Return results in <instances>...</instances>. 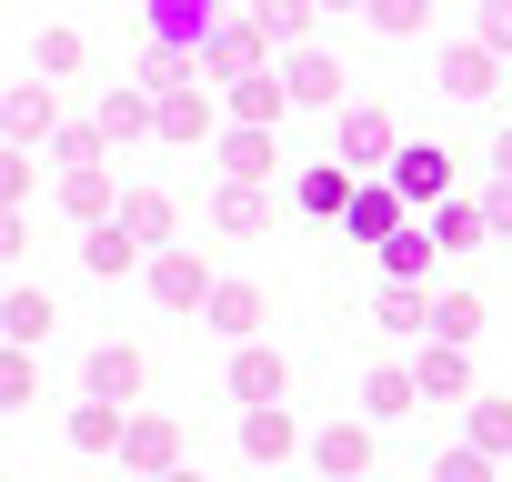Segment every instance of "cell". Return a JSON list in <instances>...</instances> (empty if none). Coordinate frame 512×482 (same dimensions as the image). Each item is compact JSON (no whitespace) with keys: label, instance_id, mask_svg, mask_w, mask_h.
<instances>
[{"label":"cell","instance_id":"1","mask_svg":"<svg viewBox=\"0 0 512 482\" xmlns=\"http://www.w3.org/2000/svg\"><path fill=\"white\" fill-rule=\"evenodd\" d=\"M342 241H402V191L392 181H362L352 211H342Z\"/></svg>","mask_w":512,"mask_h":482},{"label":"cell","instance_id":"2","mask_svg":"<svg viewBox=\"0 0 512 482\" xmlns=\"http://www.w3.org/2000/svg\"><path fill=\"white\" fill-rule=\"evenodd\" d=\"M151 31H161V51H201L211 41V0H151Z\"/></svg>","mask_w":512,"mask_h":482},{"label":"cell","instance_id":"3","mask_svg":"<svg viewBox=\"0 0 512 482\" xmlns=\"http://www.w3.org/2000/svg\"><path fill=\"white\" fill-rule=\"evenodd\" d=\"M442 181H452V161H442L432 141H412V151H392V191H402V201H432Z\"/></svg>","mask_w":512,"mask_h":482},{"label":"cell","instance_id":"4","mask_svg":"<svg viewBox=\"0 0 512 482\" xmlns=\"http://www.w3.org/2000/svg\"><path fill=\"white\" fill-rule=\"evenodd\" d=\"M342 161H352V171L392 161V121H382V111H342Z\"/></svg>","mask_w":512,"mask_h":482},{"label":"cell","instance_id":"5","mask_svg":"<svg viewBox=\"0 0 512 482\" xmlns=\"http://www.w3.org/2000/svg\"><path fill=\"white\" fill-rule=\"evenodd\" d=\"M131 392H141V352H121V342L91 352V402H131Z\"/></svg>","mask_w":512,"mask_h":482},{"label":"cell","instance_id":"6","mask_svg":"<svg viewBox=\"0 0 512 482\" xmlns=\"http://www.w3.org/2000/svg\"><path fill=\"white\" fill-rule=\"evenodd\" d=\"M211 332L251 342V332H262V292H241V282H221V292H211Z\"/></svg>","mask_w":512,"mask_h":482},{"label":"cell","instance_id":"7","mask_svg":"<svg viewBox=\"0 0 512 482\" xmlns=\"http://www.w3.org/2000/svg\"><path fill=\"white\" fill-rule=\"evenodd\" d=\"M352 191H362L352 171H302V211H312V221H342V211H352Z\"/></svg>","mask_w":512,"mask_h":482},{"label":"cell","instance_id":"8","mask_svg":"<svg viewBox=\"0 0 512 482\" xmlns=\"http://www.w3.org/2000/svg\"><path fill=\"white\" fill-rule=\"evenodd\" d=\"M241 452H251V462H282V452H292V412H272V402H262V412L241 422Z\"/></svg>","mask_w":512,"mask_h":482},{"label":"cell","instance_id":"9","mask_svg":"<svg viewBox=\"0 0 512 482\" xmlns=\"http://www.w3.org/2000/svg\"><path fill=\"white\" fill-rule=\"evenodd\" d=\"M282 81H292V101H332V91H342V71H332L322 51H292V71H282Z\"/></svg>","mask_w":512,"mask_h":482},{"label":"cell","instance_id":"10","mask_svg":"<svg viewBox=\"0 0 512 482\" xmlns=\"http://www.w3.org/2000/svg\"><path fill=\"white\" fill-rule=\"evenodd\" d=\"M231 382H241V402H251V412L282 402V362H272V352H241V372H231Z\"/></svg>","mask_w":512,"mask_h":482},{"label":"cell","instance_id":"11","mask_svg":"<svg viewBox=\"0 0 512 482\" xmlns=\"http://www.w3.org/2000/svg\"><path fill=\"white\" fill-rule=\"evenodd\" d=\"M51 292H11V342H51Z\"/></svg>","mask_w":512,"mask_h":482},{"label":"cell","instance_id":"12","mask_svg":"<svg viewBox=\"0 0 512 482\" xmlns=\"http://www.w3.org/2000/svg\"><path fill=\"white\" fill-rule=\"evenodd\" d=\"M221 171H231V181H262V171H272V141H262V131H231Z\"/></svg>","mask_w":512,"mask_h":482},{"label":"cell","instance_id":"13","mask_svg":"<svg viewBox=\"0 0 512 482\" xmlns=\"http://www.w3.org/2000/svg\"><path fill=\"white\" fill-rule=\"evenodd\" d=\"M412 382H422V392H432V402H452V392H462V382H472V372H462V352H452V342H442V352H432V362H422V372H412Z\"/></svg>","mask_w":512,"mask_h":482},{"label":"cell","instance_id":"14","mask_svg":"<svg viewBox=\"0 0 512 482\" xmlns=\"http://www.w3.org/2000/svg\"><path fill=\"white\" fill-rule=\"evenodd\" d=\"M121 432H131V422H121V412H111V402H91V412H81V422H71V442H81V452H111V442H121Z\"/></svg>","mask_w":512,"mask_h":482},{"label":"cell","instance_id":"15","mask_svg":"<svg viewBox=\"0 0 512 482\" xmlns=\"http://www.w3.org/2000/svg\"><path fill=\"white\" fill-rule=\"evenodd\" d=\"M121 442H131V462H151V472H181V462H171V422H131Z\"/></svg>","mask_w":512,"mask_h":482},{"label":"cell","instance_id":"16","mask_svg":"<svg viewBox=\"0 0 512 482\" xmlns=\"http://www.w3.org/2000/svg\"><path fill=\"white\" fill-rule=\"evenodd\" d=\"M131 262H141V241H131L121 221H111V231H91V272H131Z\"/></svg>","mask_w":512,"mask_h":482},{"label":"cell","instance_id":"17","mask_svg":"<svg viewBox=\"0 0 512 482\" xmlns=\"http://www.w3.org/2000/svg\"><path fill=\"white\" fill-rule=\"evenodd\" d=\"M442 81H452L462 101H482V91H492V61H482V51H452V61H442Z\"/></svg>","mask_w":512,"mask_h":482},{"label":"cell","instance_id":"18","mask_svg":"<svg viewBox=\"0 0 512 482\" xmlns=\"http://www.w3.org/2000/svg\"><path fill=\"white\" fill-rule=\"evenodd\" d=\"M151 282H161V302H201V262H191V252H171Z\"/></svg>","mask_w":512,"mask_h":482},{"label":"cell","instance_id":"19","mask_svg":"<svg viewBox=\"0 0 512 482\" xmlns=\"http://www.w3.org/2000/svg\"><path fill=\"white\" fill-rule=\"evenodd\" d=\"M302 21H312V0H262V31L272 41H302Z\"/></svg>","mask_w":512,"mask_h":482},{"label":"cell","instance_id":"20","mask_svg":"<svg viewBox=\"0 0 512 482\" xmlns=\"http://www.w3.org/2000/svg\"><path fill=\"white\" fill-rule=\"evenodd\" d=\"M432 322H442V342H472V322H482V302H472V292H452V302H442Z\"/></svg>","mask_w":512,"mask_h":482},{"label":"cell","instance_id":"21","mask_svg":"<svg viewBox=\"0 0 512 482\" xmlns=\"http://www.w3.org/2000/svg\"><path fill=\"white\" fill-rule=\"evenodd\" d=\"M322 472L352 482V472H362V432H322Z\"/></svg>","mask_w":512,"mask_h":482},{"label":"cell","instance_id":"22","mask_svg":"<svg viewBox=\"0 0 512 482\" xmlns=\"http://www.w3.org/2000/svg\"><path fill=\"white\" fill-rule=\"evenodd\" d=\"M382 262H392V272H422V262H432V231H402V241H382Z\"/></svg>","mask_w":512,"mask_h":482},{"label":"cell","instance_id":"23","mask_svg":"<svg viewBox=\"0 0 512 482\" xmlns=\"http://www.w3.org/2000/svg\"><path fill=\"white\" fill-rule=\"evenodd\" d=\"M282 91H292V81H241V121H272V111H282Z\"/></svg>","mask_w":512,"mask_h":482},{"label":"cell","instance_id":"24","mask_svg":"<svg viewBox=\"0 0 512 482\" xmlns=\"http://www.w3.org/2000/svg\"><path fill=\"white\" fill-rule=\"evenodd\" d=\"M11 131H21V141L51 131V91H21V101H11Z\"/></svg>","mask_w":512,"mask_h":482},{"label":"cell","instance_id":"25","mask_svg":"<svg viewBox=\"0 0 512 482\" xmlns=\"http://www.w3.org/2000/svg\"><path fill=\"white\" fill-rule=\"evenodd\" d=\"M121 231H131V241H161V231H171V211H161V201H131V211H121Z\"/></svg>","mask_w":512,"mask_h":482},{"label":"cell","instance_id":"26","mask_svg":"<svg viewBox=\"0 0 512 482\" xmlns=\"http://www.w3.org/2000/svg\"><path fill=\"white\" fill-rule=\"evenodd\" d=\"M432 241H442V252H462V241H472V211H462V201H442V221H432Z\"/></svg>","mask_w":512,"mask_h":482},{"label":"cell","instance_id":"27","mask_svg":"<svg viewBox=\"0 0 512 482\" xmlns=\"http://www.w3.org/2000/svg\"><path fill=\"white\" fill-rule=\"evenodd\" d=\"M382 322H392V332H412V322H432V312H422V292H382Z\"/></svg>","mask_w":512,"mask_h":482},{"label":"cell","instance_id":"28","mask_svg":"<svg viewBox=\"0 0 512 482\" xmlns=\"http://www.w3.org/2000/svg\"><path fill=\"white\" fill-rule=\"evenodd\" d=\"M412 392H422V382H402V372H382V382H372V412H412Z\"/></svg>","mask_w":512,"mask_h":482},{"label":"cell","instance_id":"29","mask_svg":"<svg viewBox=\"0 0 512 482\" xmlns=\"http://www.w3.org/2000/svg\"><path fill=\"white\" fill-rule=\"evenodd\" d=\"M372 21L382 31H422V0H372Z\"/></svg>","mask_w":512,"mask_h":482},{"label":"cell","instance_id":"30","mask_svg":"<svg viewBox=\"0 0 512 482\" xmlns=\"http://www.w3.org/2000/svg\"><path fill=\"white\" fill-rule=\"evenodd\" d=\"M432 482H482V452H452V462H432Z\"/></svg>","mask_w":512,"mask_h":482},{"label":"cell","instance_id":"31","mask_svg":"<svg viewBox=\"0 0 512 482\" xmlns=\"http://www.w3.org/2000/svg\"><path fill=\"white\" fill-rule=\"evenodd\" d=\"M492 231H512V181H502V191H492Z\"/></svg>","mask_w":512,"mask_h":482},{"label":"cell","instance_id":"32","mask_svg":"<svg viewBox=\"0 0 512 482\" xmlns=\"http://www.w3.org/2000/svg\"><path fill=\"white\" fill-rule=\"evenodd\" d=\"M492 41H502V51H512V0H502V11H492Z\"/></svg>","mask_w":512,"mask_h":482},{"label":"cell","instance_id":"33","mask_svg":"<svg viewBox=\"0 0 512 482\" xmlns=\"http://www.w3.org/2000/svg\"><path fill=\"white\" fill-rule=\"evenodd\" d=\"M492 161H502V181H512V131H502V151H492Z\"/></svg>","mask_w":512,"mask_h":482},{"label":"cell","instance_id":"34","mask_svg":"<svg viewBox=\"0 0 512 482\" xmlns=\"http://www.w3.org/2000/svg\"><path fill=\"white\" fill-rule=\"evenodd\" d=\"M161 482H201V472H161Z\"/></svg>","mask_w":512,"mask_h":482},{"label":"cell","instance_id":"35","mask_svg":"<svg viewBox=\"0 0 512 482\" xmlns=\"http://www.w3.org/2000/svg\"><path fill=\"white\" fill-rule=\"evenodd\" d=\"M352 482H362V472H352Z\"/></svg>","mask_w":512,"mask_h":482}]
</instances>
